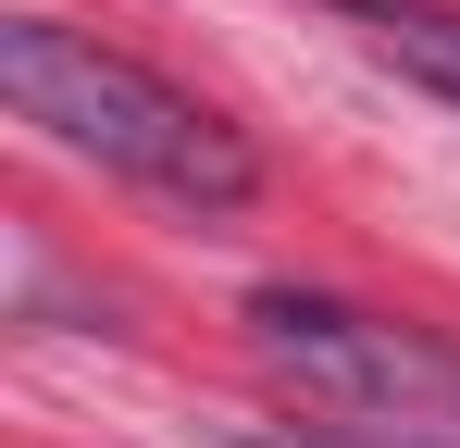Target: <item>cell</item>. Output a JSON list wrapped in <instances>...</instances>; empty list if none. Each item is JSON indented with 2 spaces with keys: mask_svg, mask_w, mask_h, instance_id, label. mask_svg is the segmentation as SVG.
<instances>
[{
  "mask_svg": "<svg viewBox=\"0 0 460 448\" xmlns=\"http://www.w3.org/2000/svg\"><path fill=\"white\" fill-rule=\"evenodd\" d=\"M0 87H13L25 125H50L75 162L150 187L174 212H249L261 200V149L236 138L212 100H187L174 75H150L137 50L87 38L63 13H13L0 25Z\"/></svg>",
  "mask_w": 460,
  "mask_h": 448,
  "instance_id": "cell-1",
  "label": "cell"
},
{
  "mask_svg": "<svg viewBox=\"0 0 460 448\" xmlns=\"http://www.w3.org/2000/svg\"><path fill=\"white\" fill-rule=\"evenodd\" d=\"M249 349L299 386V411L323 424H423V411H460V349H436L423 324H385L361 299L323 287H261L249 299Z\"/></svg>",
  "mask_w": 460,
  "mask_h": 448,
  "instance_id": "cell-2",
  "label": "cell"
},
{
  "mask_svg": "<svg viewBox=\"0 0 460 448\" xmlns=\"http://www.w3.org/2000/svg\"><path fill=\"white\" fill-rule=\"evenodd\" d=\"M323 13H349L385 63H411L423 87H448V100H460V13H436V0H323Z\"/></svg>",
  "mask_w": 460,
  "mask_h": 448,
  "instance_id": "cell-3",
  "label": "cell"
},
{
  "mask_svg": "<svg viewBox=\"0 0 460 448\" xmlns=\"http://www.w3.org/2000/svg\"><path fill=\"white\" fill-rule=\"evenodd\" d=\"M287 448H460V411H423V424H311Z\"/></svg>",
  "mask_w": 460,
  "mask_h": 448,
  "instance_id": "cell-4",
  "label": "cell"
}]
</instances>
